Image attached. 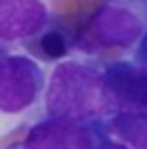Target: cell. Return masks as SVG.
I'll return each mask as SVG.
<instances>
[{
    "label": "cell",
    "mask_w": 147,
    "mask_h": 149,
    "mask_svg": "<svg viewBox=\"0 0 147 149\" xmlns=\"http://www.w3.org/2000/svg\"><path fill=\"white\" fill-rule=\"evenodd\" d=\"M41 48H43V52L48 54V56L56 58V56H63V54H65V41H63L61 35L50 33V35H45V37H43Z\"/></svg>",
    "instance_id": "6da1fadb"
}]
</instances>
